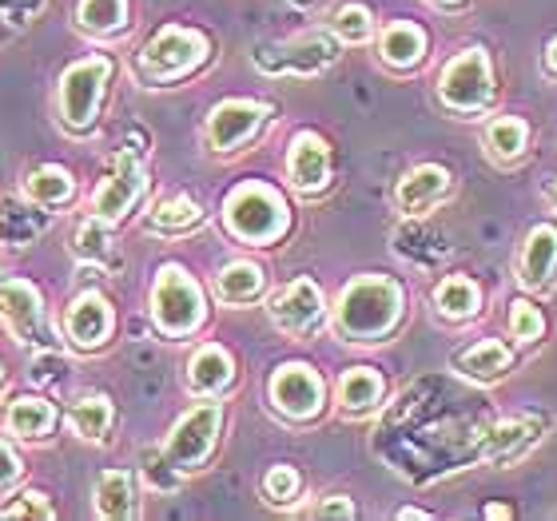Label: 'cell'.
I'll list each match as a JSON object with an SVG mask.
<instances>
[{"label": "cell", "mask_w": 557, "mask_h": 521, "mask_svg": "<svg viewBox=\"0 0 557 521\" xmlns=\"http://www.w3.org/2000/svg\"><path fill=\"white\" fill-rule=\"evenodd\" d=\"M232 355L220 347H203L196 350V359H191V367H187V383H191V390L199 394H215L223 390V386L232 383Z\"/></svg>", "instance_id": "cell-17"}, {"label": "cell", "mask_w": 557, "mask_h": 521, "mask_svg": "<svg viewBox=\"0 0 557 521\" xmlns=\"http://www.w3.org/2000/svg\"><path fill=\"white\" fill-rule=\"evenodd\" d=\"M263 494H268L271 501H290L299 494V474H295L290 466H275V470H268V477H263Z\"/></svg>", "instance_id": "cell-35"}, {"label": "cell", "mask_w": 557, "mask_h": 521, "mask_svg": "<svg viewBox=\"0 0 557 521\" xmlns=\"http://www.w3.org/2000/svg\"><path fill=\"white\" fill-rule=\"evenodd\" d=\"M335 60V45L326 36H299V40H287V45L275 48H259L256 64L263 72H319Z\"/></svg>", "instance_id": "cell-10"}, {"label": "cell", "mask_w": 557, "mask_h": 521, "mask_svg": "<svg viewBox=\"0 0 557 521\" xmlns=\"http://www.w3.org/2000/svg\"><path fill=\"white\" fill-rule=\"evenodd\" d=\"M335 33L338 40H347V45H362L367 36H371V12L362 9V4H343L335 12Z\"/></svg>", "instance_id": "cell-32"}, {"label": "cell", "mask_w": 557, "mask_h": 521, "mask_svg": "<svg viewBox=\"0 0 557 521\" xmlns=\"http://www.w3.org/2000/svg\"><path fill=\"white\" fill-rule=\"evenodd\" d=\"M383 60L386 64H395V69H410L422 52H426V36H422V28H414V24H391L383 33Z\"/></svg>", "instance_id": "cell-25"}, {"label": "cell", "mask_w": 557, "mask_h": 521, "mask_svg": "<svg viewBox=\"0 0 557 521\" xmlns=\"http://www.w3.org/2000/svg\"><path fill=\"white\" fill-rule=\"evenodd\" d=\"M271 402L290 418H311L323 406V379L302 362H287L271 379Z\"/></svg>", "instance_id": "cell-8"}, {"label": "cell", "mask_w": 557, "mask_h": 521, "mask_svg": "<svg viewBox=\"0 0 557 521\" xmlns=\"http://www.w3.org/2000/svg\"><path fill=\"white\" fill-rule=\"evenodd\" d=\"M76 21L88 33H116L128 21V0H81L76 4Z\"/></svg>", "instance_id": "cell-28"}, {"label": "cell", "mask_w": 557, "mask_h": 521, "mask_svg": "<svg viewBox=\"0 0 557 521\" xmlns=\"http://www.w3.org/2000/svg\"><path fill=\"white\" fill-rule=\"evenodd\" d=\"M199 220H203V211H199V203L191 196L163 199V203H156V211H151V227H156V232H187V227H196Z\"/></svg>", "instance_id": "cell-29"}, {"label": "cell", "mask_w": 557, "mask_h": 521, "mask_svg": "<svg viewBox=\"0 0 557 521\" xmlns=\"http://www.w3.org/2000/svg\"><path fill=\"white\" fill-rule=\"evenodd\" d=\"M486 518H510V510L506 506H486Z\"/></svg>", "instance_id": "cell-39"}, {"label": "cell", "mask_w": 557, "mask_h": 521, "mask_svg": "<svg viewBox=\"0 0 557 521\" xmlns=\"http://www.w3.org/2000/svg\"><path fill=\"white\" fill-rule=\"evenodd\" d=\"M434 302H438V311L446 314V319H470V314L478 311V287H474V278L450 275L438 290H434Z\"/></svg>", "instance_id": "cell-27"}, {"label": "cell", "mask_w": 557, "mask_h": 521, "mask_svg": "<svg viewBox=\"0 0 557 521\" xmlns=\"http://www.w3.org/2000/svg\"><path fill=\"white\" fill-rule=\"evenodd\" d=\"M379 398H383V379L371 367H355V371L343 374L338 402L347 406V410H371V406H379Z\"/></svg>", "instance_id": "cell-26"}, {"label": "cell", "mask_w": 557, "mask_h": 521, "mask_svg": "<svg viewBox=\"0 0 557 521\" xmlns=\"http://www.w3.org/2000/svg\"><path fill=\"white\" fill-rule=\"evenodd\" d=\"M314 513H319V518H355V506H350L347 498H331V501H323Z\"/></svg>", "instance_id": "cell-38"}, {"label": "cell", "mask_w": 557, "mask_h": 521, "mask_svg": "<svg viewBox=\"0 0 557 521\" xmlns=\"http://www.w3.org/2000/svg\"><path fill=\"white\" fill-rule=\"evenodd\" d=\"M271 319L283 335H307L319 319H323V290L311 278H295L271 299Z\"/></svg>", "instance_id": "cell-9"}, {"label": "cell", "mask_w": 557, "mask_h": 521, "mask_svg": "<svg viewBox=\"0 0 557 521\" xmlns=\"http://www.w3.org/2000/svg\"><path fill=\"white\" fill-rule=\"evenodd\" d=\"M208 57V45L199 33L187 28H160L151 36L144 52H139V69L148 76H180V72L196 69L199 60Z\"/></svg>", "instance_id": "cell-7"}, {"label": "cell", "mask_w": 557, "mask_h": 521, "mask_svg": "<svg viewBox=\"0 0 557 521\" xmlns=\"http://www.w3.org/2000/svg\"><path fill=\"white\" fill-rule=\"evenodd\" d=\"M76 256H84V259L108 256V232H104V220H100V215L81 223V232H76Z\"/></svg>", "instance_id": "cell-34"}, {"label": "cell", "mask_w": 557, "mask_h": 521, "mask_svg": "<svg viewBox=\"0 0 557 521\" xmlns=\"http://www.w3.org/2000/svg\"><path fill=\"white\" fill-rule=\"evenodd\" d=\"M16 477H21V458L0 442V494H9L16 486Z\"/></svg>", "instance_id": "cell-37"}, {"label": "cell", "mask_w": 557, "mask_h": 521, "mask_svg": "<svg viewBox=\"0 0 557 521\" xmlns=\"http://www.w3.org/2000/svg\"><path fill=\"white\" fill-rule=\"evenodd\" d=\"M510 331L522 343H534V338H542V331H546V319L537 314V307L534 302H513V311H510Z\"/></svg>", "instance_id": "cell-33"}, {"label": "cell", "mask_w": 557, "mask_h": 521, "mask_svg": "<svg viewBox=\"0 0 557 521\" xmlns=\"http://www.w3.org/2000/svg\"><path fill=\"white\" fill-rule=\"evenodd\" d=\"M223 302H251L263 290V266L256 263H227L215 278Z\"/></svg>", "instance_id": "cell-23"}, {"label": "cell", "mask_w": 557, "mask_h": 521, "mask_svg": "<svg viewBox=\"0 0 557 521\" xmlns=\"http://www.w3.org/2000/svg\"><path fill=\"white\" fill-rule=\"evenodd\" d=\"M136 510V494H132V477L124 470H108L96 482V513L100 518H132Z\"/></svg>", "instance_id": "cell-21"}, {"label": "cell", "mask_w": 557, "mask_h": 521, "mask_svg": "<svg viewBox=\"0 0 557 521\" xmlns=\"http://www.w3.org/2000/svg\"><path fill=\"white\" fill-rule=\"evenodd\" d=\"M227 227L247 244H271L287 232V208L271 187L244 184L227 199Z\"/></svg>", "instance_id": "cell-2"}, {"label": "cell", "mask_w": 557, "mask_h": 521, "mask_svg": "<svg viewBox=\"0 0 557 521\" xmlns=\"http://www.w3.org/2000/svg\"><path fill=\"white\" fill-rule=\"evenodd\" d=\"M525 139H530V132H525L522 120L513 116H502L490 124L486 132V148L498 156V160H513V156H522L525 151Z\"/></svg>", "instance_id": "cell-30"}, {"label": "cell", "mask_w": 557, "mask_h": 521, "mask_svg": "<svg viewBox=\"0 0 557 521\" xmlns=\"http://www.w3.org/2000/svg\"><path fill=\"white\" fill-rule=\"evenodd\" d=\"M268 116V108L263 104H251V100H227L211 112L208 120V139L215 151H232L239 148L251 132L259 128V120Z\"/></svg>", "instance_id": "cell-13"}, {"label": "cell", "mask_w": 557, "mask_h": 521, "mask_svg": "<svg viewBox=\"0 0 557 521\" xmlns=\"http://www.w3.org/2000/svg\"><path fill=\"white\" fill-rule=\"evenodd\" d=\"M69 426L81 434L84 442H100L112 426V402H108L104 394H84L76 398L69 410Z\"/></svg>", "instance_id": "cell-20"}, {"label": "cell", "mask_w": 557, "mask_h": 521, "mask_svg": "<svg viewBox=\"0 0 557 521\" xmlns=\"http://www.w3.org/2000/svg\"><path fill=\"white\" fill-rule=\"evenodd\" d=\"M9 434L16 438H45L52 422H57V410L45 402V398H36V394H21L16 402L9 406Z\"/></svg>", "instance_id": "cell-18"}, {"label": "cell", "mask_w": 557, "mask_h": 521, "mask_svg": "<svg viewBox=\"0 0 557 521\" xmlns=\"http://www.w3.org/2000/svg\"><path fill=\"white\" fill-rule=\"evenodd\" d=\"M546 64L557 72V40H554V45H549V52H546Z\"/></svg>", "instance_id": "cell-40"}, {"label": "cell", "mask_w": 557, "mask_h": 521, "mask_svg": "<svg viewBox=\"0 0 557 521\" xmlns=\"http://www.w3.org/2000/svg\"><path fill=\"white\" fill-rule=\"evenodd\" d=\"M506 367H510V347H502L498 338H486V343L470 347L466 355H458V371L478 379V383H490V379L506 374Z\"/></svg>", "instance_id": "cell-22"}, {"label": "cell", "mask_w": 557, "mask_h": 521, "mask_svg": "<svg viewBox=\"0 0 557 521\" xmlns=\"http://www.w3.org/2000/svg\"><path fill=\"white\" fill-rule=\"evenodd\" d=\"M557 266V232L554 227H537L530 235V244H525V256H522V283L525 287H546V278L554 275Z\"/></svg>", "instance_id": "cell-19"}, {"label": "cell", "mask_w": 557, "mask_h": 521, "mask_svg": "<svg viewBox=\"0 0 557 521\" xmlns=\"http://www.w3.org/2000/svg\"><path fill=\"white\" fill-rule=\"evenodd\" d=\"M446 187H450V175H446V168H438V163H426V168H414V172L398 184L395 199H398V208L407 211V215H422V211H430L442 196H446Z\"/></svg>", "instance_id": "cell-16"}, {"label": "cell", "mask_w": 557, "mask_h": 521, "mask_svg": "<svg viewBox=\"0 0 557 521\" xmlns=\"http://www.w3.org/2000/svg\"><path fill=\"white\" fill-rule=\"evenodd\" d=\"M0 319L24 343H48L45 307H40V295L28 283H0Z\"/></svg>", "instance_id": "cell-12"}, {"label": "cell", "mask_w": 557, "mask_h": 521, "mask_svg": "<svg viewBox=\"0 0 557 521\" xmlns=\"http://www.w3.org/2000/svg\"><path fill=\"white\" fill-rule=\"evenodd\" d=\"M24 191H28V199L40 203V208H60V203L72 199V175L64 172V168H36V172H28V179H24Z\"/></svg>", "instance_id": "cell-24"}, {"label": "cell", "mask_w": 557, "mask_h": 521, "mask_svg": "<svg viewBox=\"0 0 557 521\" xmlns=\"http://www.w3.org/2000/svg\"><path fill=\"white\" fill-rule=\"evenodd\" d=\"M4 518H52V506L45 501V494H24V501H16V506H4Z\"/></svg>", "instance_id": "cell-36"}, {"label": "cell", "mask_w": 557, "mask_h": 521, "mask_svg": "<svg viewBox=\"0 0 557 521\" xmlns=\"http://www.w3.org/2000/svg\"><path fill=\"white\" fill-rule=\"evenodd\" d=\"M151 314L163 335H191L203 323V295L180 266H163L151 287Z\"/></svg>", "instance_id": "cell-3"}, {"label": "cell", "mask_w": 557, "mask_h": 521, "mask_svg": "<svg viewBox=\"0 0 557 521\" xmlns=\"http://www.w3.org/2000/svg\"><path fill=\"white\" fill-rule=\"evenodd\" d=\"M139 196H144V168H139L136 156H128V151H124V156L116 160V172H112L104 184L96 187L92 211L104 223H116Z\"/></svg>", "instance_id": "cell-11"}, {"label": "cell", "mask_w": 557, "mask_h": 521, "mask_svg": "<svg viewBox=\"0 0 557 521\" xmlns=\"http://www.w3.org/2000/svg\"><path fill=\"white\" fill-rule=\"evenodd\" d=\"M534 434H537L534 422H506V426H498L494 434H490L486 446H482V454H490V458H506V454L522 450Z\"/></svg>", "instance_id": "cell-31"}, {"label": "cell", "mask_w": 557, "mask_h": 521, "mask_svg": "<svg viewBox=\"0 0 557 521\" xmlns=\"http://www.w3.org/2000/svg\"><path fill=\"white\" fill-rule=\"evenodd\" d=\"M112 335V307L100 295H81L69 307V338L76 347H100Z\"/></svg>", "instance_id": "cell-15"}, {"label": "cell", "mask_w": 557, "mask_h": 521, "mask_svg": "<svg viewBox=\"0 0 557 521\" xmlns=\"http://www.w3.org/2000/svg\"><path fill=\"white\" fill-rule=\"evenodd\" d=\"M290 184L299 191H319L326 187V175H331V156H326V144L314 132H302L290 144Z\"/></svg>", "instance_id": "cell-14"}, {"label": "cell", "mask_w": 557, "mask_h": 521, "mask_svg": "<svg viewBox=\"0 0 557 521\" xmlns=\"http://www.w3.org/2000/svg\"><path fill=\"white\" fill-rule=\"evenodd\" d=\"M438 92L442 100L458 112H478V108L486 104L490 92H494V72H490V60L482 48H470L462 57H454L446 64L438 80Z\"/></svg>", "instance_id": "cell-5"}, {"label": "cell", "mask_w": 557, "mask_h": 521, "mask_svg": "<svg viewBox=\"0 0 557 521\" xmlns=\"http://www.w3.org/2000/svg\"><path fill=\"white\" fill-rule=\"evenodd\" d=\"M220 418H223V410L215 402H203V406H196V410H187V414L175 422L172 438L163 446V458H168L175 470H196L211 454V446H215Z\"/></svg>", "instance_id": "cell-6"}, {"label": "cell", "mask_w": 557, "mask_h": 521, "mask_svg": "<svg viewBox=\"0 0 557 521\" xmlns=\"http://www.w3.org/2000/svg\"><path fill=\"white\" fill-rule=\"evenodd\" d=\"M398 314H403V290L395 278L362 275L338 295L335 326L338 335L355 338V343H371L398 323Z\"/></svg>", "instance_id": "cell-1"}, {"label": "cell", "mask_w": 557, "mask_h": 521, "mask_svg": "<svg viewBox=\"0 0 557 521\" xmlns=\"http://www.w3.org/2000/svg\"><path fill=\"white\" fill-rule=\"evenodd\" d=\"M438 4H458V0H438Z\"/></svg>", "instance_id": "cell-42"}, {"label": "cell", "mask_w": 557, "mask_h": 521, "mask_svg": "<svg viewBox=\"0 0 557 521\" xmlns=\"http://www.w3.org/2000/svg\"><path fill=\"white\" fill-rule=\"evenodd\" d=\"M108 76H112V60L108 57L81 60V64H72V69L60 76V116H64L69 128L84 132L92 124Z\"/></svg>", "instance_id": "cell-4"}, {"label": "cell", "mask_w": 557, "mask_h": 521, "mask_svg": "<svg viewBox=\"0 0 557 521\" xmlns=\"http://www.w3.org/2000/svg\"><path fill=\"white\" fill-rule=\"evenodd\" d=\"M546 196H549V199H554V208H557V179H554V184H549V187H546Z\"/></svg>", "instance_id": "cell-41"}]
</instances>
